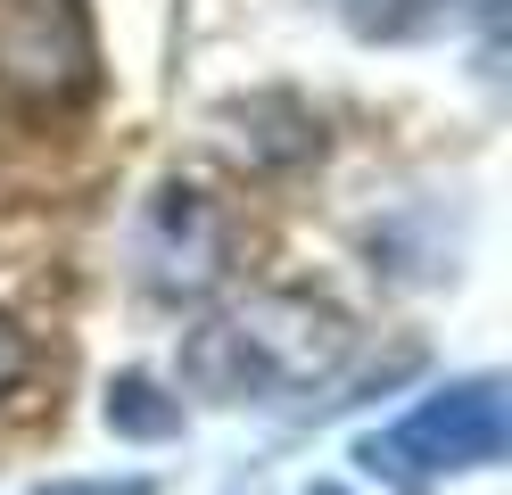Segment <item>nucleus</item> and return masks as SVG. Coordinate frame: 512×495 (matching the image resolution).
I'll return each mask as SVG.
<instances>
[{
  "mask_svg": "<svg viewBox=\"0 0 512 495\" xmlns=\"http://www.w3.org/2000/svg\"><path fill=\"white\" fill-rule=\"evenodd\" d=\"M512 438V413H504V388L479 372V380H455L422 396L397 429L364 438V462L372 471H397V479H430V471H488Z\"/></svg>",
  "mask_w": 512,
  "mask_h": 495,
  "instance_id": "nucleus-2",
  "label": "nucleus"
},
{
  "mask_svg": "<svg viewBox=\"0 0 512 495\" xmlns=\"http://www.w3.org/2000/svg\"><path fill=\"white\" fill-rule=\"evenodd\" d=\"M108 429L116 438H174L182 429V396H166L149 372H124L108 388Z\"/></svg>",
  "mask_w": 512,
  "mask_h": 495,
  "instance_id": "nucleus-5",
  "label": "nucleus"
},
{
  "mask_svg": "<svg viewBox=\"0 0 512 495\" xmlns=\"http://www.w3.org/2000/svg\"><path fill=\"white\" fill-rule=\"evenodd\" d=\"M34 495H157V487L149 479H50Z\"/></svg>",
  "mask_w": 512,
  "mask_h": 495,
  "instance_id": "nucleus-7",
  "label": "nucleus"
},
{
  "mask_svg": "<svg viewBox=\"0 0 512 495\" xmlns=\"http://www.w3.org/2000/svg\"><path fill=\"white\" fill-rule=\"evenodd\" d=\"M25 372H34V339H25V330L0 314V396H17V388H25Z\"/></svg>",
  "mask_w": 512,
  "mask_h": 495,
  "instance_id": "nucleus-6",
  "label": "nucleus"
},
{
  "mask_svg": "<svg viewBox=\"0 0 512 495\" xmlns=\"http://www.w3.org/2000/svg\"><path fill=\"white\" fill-rule=\"evenodd\" d=\"M306 495H347V487H306Z\"/></svg>",
  "mask_w": 512,
  "mask_h": 495,
  "instance_id": "nucleus-8",
  "label": "nucleus"
},
{
  "mask_svg": "<svg viewBox=\"0 0 512 495\" xmlns=\"http://www.w3.org/2000/svg\"><path fill=\"white\" fill-rule=\"evenodd\" d=\"M141 264H149V281L174 289V297L215 289L223 264H232V223H223V207L207 190L166 182L149 198V215H141Z\"/></svg>",
  "mask_w": 512,
  "mask_h": 495,
  "instance_id": "nucleus-4",
  "label": "nucleus"
},
{
  "mask_svg": "<svg viewBox=\"0 0 512 495\" xmlns=\"http://www.w3.org/2000/svg\"><path fill=\"white\" fill-rule=\"evenodd\" d=\"M339 355H347V322L331 306H314V297L273 289V297H248L232 322H207L182 347V372L199 396L240 405V396H281V388L331 380Z\"/></svg>",
  "mask_w": 512,
  "mask_h": 495,
  "instance_id": "nucleus-1",
  "label": "nucleus"
},
{
  "mask_svg": "<svg viewBox=\"0 0 512 495\" xmlns=\"http://www.w3.org/2000/svg\"><path fill=\"white\" fill-rule=\"evenodd\" d=\"M0 83L25 99H75L91 83V25L75 0H0Z\"/></svg>",
  "mask_w": 512,
  "mask_h": 495,
  "instance_id": "nucleus-3",
  "label": "nucleus"
}]
</instances>
